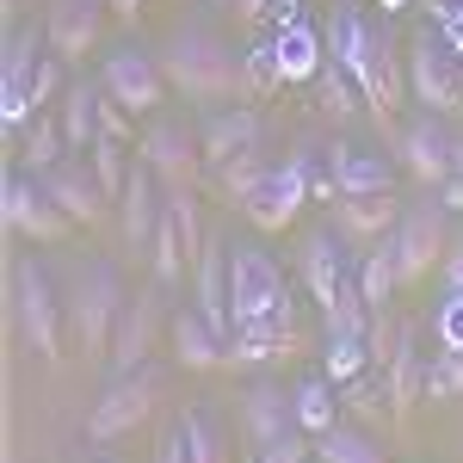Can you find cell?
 <instances>
[{"label":"cell","instance_id":"6da1fadb","mask_svg":"<svg viewBox=\"0 0 463 463\" xmlns=\"http://www.w3.org/2000/svg\"><path fill=\"white\" fill-rule=\"evenodd\" d=\"M161 74L167 87L185 93L192 106H216V99H248V74H241V50L222 43L204 25H179L161 43Z\"/></svg>","mask_w":463,"mask_h":463},{"label":"cell","instance_id":"7a4b0ae2","mask_svg":"<svg viewBox=\"0 0 463 463\" xmlns=\"http://www.w3.org/2000/svg\"><path fill=\"white\" fill-rule=\"evenodd\" d=\"M124 303H130V290H124V279H118V266L87 260V266L74 272L69 334H74V346H80L87 358H111V334H118V321H124Z\"/></svg>","mask_w":463,"mask_h":463},{"label":"cell","instance_id":"3957f363","mask_svg":"<svg viewBox=\"0 0 463 463\" xmlns=\"http://www.w3.org/2000/svg\"><path fill=\"white\" fill-rule=\"evenodd\" d=\"M229 303H235V327H253V321H297L290 285H285L279 260L266 248H229Z\"/></svg>","mask_w":463,"mask_h":463},{"label":"cell","instance_id":"277c9868","mask_svg":"<svg viewBox=\"0 0 463 463\" xmlns=\"http://www.w3.org/2000/svg\"><path fill=\"white\" fill-rule=\"evenodd\" d=\"M408 99H420V111H439V118L463 106V56L432 19L414 32V50H408Z\"/></svg>","mask_w":463,"mask_h":463},{"label":"cell","instance_id":"5b68a950","mask_svg":"<svg viewBox=\"0 0 463 463\" xmlns=\"http://www.w3.org/2000/svg\"><path fill=\"white\" fill-rule=\"evenodd\" d=\"M13 316H19V334L43 364L62 358V297L50 285V272L37 266L32 253L13 266Z\"/></svg>","mask_w":463,"mask_h":463},{"label":"cell","instance_id":"8992f818","mask_svg":"<svg viewBox=\"0 0 463 463\" xmlns=\"http://www.w3.org/2000/svg\"><path fill=\"white\" fill-rule=\"evenodd\" d=\"M309 198H316V148H297L285 167H272V174H266V185L241 204V216H248L260 235H285L290 222L303 216Z\"/></svg>","mask_w":463,"mask_h":463},{"label":"cell","instance_id":"52a82bcc","mask_svg":"<svg viewBox=\"0 0 463 463\" xmlns=\"http://www.w3.org/2000/svg\"><path fill=\"white\" fill-rule=\"evenodd\" d=\"M137 155L155 167V179L167 185V198H198L204 148H198V137H192L179 118H155V124L143 130V143H137Z\"/></svg>","mask_w":463,"mask_h":463},{"label":"cell","instance_id":"ba28073f","mask_svg":"<svg viewBox=\"0 0 463 463\" xmlns=\"http://www.w3.org/2000/svg\"><path fill=\"white\" fill-rule=\"evenodd\" d=\"M155 395H161V371H155V364L111 377L106 395H99L93 414H87V439H93V445H111V439H124V432H137L148 414H155Z\"/></svg>","mask_w":463,"mask_h":463},{"label":"cell","instance_id":"9c48e42d","mask_svg":"<svg viewBox=\"0 0 463 463\" xmlns=\"http://www.w3.org/2000/svg\"><path fill=\"white\" fill-rule=\"evenodd\" d=\"M0 216H6V235H19V241H37V248H56V241H69L74 222L32 174H13L6 179V198H0Z\"/></svg>","mask_w":463,"mask_h":463},{"label":"cell","instance_id":"30bf717a","mask_svg":"<svg viewBox=\"0 0 463 463\" xmlns=\"http://www.w3.org/2000/svg\"><path fill=\"white\" fill-rule=\"evenodd\" d=\"M395 248V272H402V285H427L432 266H445V204L439 198H427V204H408L402 211V222H395L390 235Z\"/></svg>","mask_w":463,"mask_h":463},{"label":"cell","instance_id":"8fae6325","mask_svg":"<svg viewBox=\"0 0 463 463\" xmlns=\"http://www.w3.org/2000/svg\"><path fill=\"white\" fill-rule=\"evenodd\" d=\"M198 253H204V222H198V198H167V216H161V235H155V285L179 290L192 272H198Z\"/></svg>","mask_w":463,"mask_h":463},{"label":"cell","instance_id":"7c38bea8","mask_svg":"<svg viewBox=\"0 0 463 463\" xmlns=\"http://www.w3.org/2000/svg\"><path fill=\"white\" fill-rule=\"evenodd\" d=\"M235 427H241V451L248 458H260V451H272L279 439H290L297 427V390H285V383H248L241 390V408H235Z\"/></svg>","mask_w":463,"mask_h":463},{"label":"cell","instance_id":"4fadbf2b","mask_svg":"<svg viewBox=\"0 0 463 463\" xmlns=\"http://www.w3.org/2000/svg\"><path fill=\"white\" fill-rule=\"evenodd\" d=\"M161 216H167V185H161L155 167L137 155V161H130V179H124V192H118V229H124V248L137 253V260L155 253Z\"/></svg>","mask_w":463,"mask_h":463},{"label":"cell","instance_id":"5bb4252c","mask_svg":"<svg viewBox=\"0 0 463 463\" xmlns=\"http://www.w3.org/2000/svg\"><path fill=\"white\" fill-rule=\"evenodd\" d=\"M395 161H402V167L432 192V185H445L451 167H458V137L445 130V118H439V111H420L414 124H402V130H395Z\"/></svg>","mask_w":463,"mask_h":463},{"label":"cell","instance_id":"9a60e30c","mask_svg":"<svg viewBox=\"0 0 463 463\" xmlns=\"http://www.w3.org/2000/svg\"><path fill=\"white\" fill-rule=\"evenodd\" d=\"M303 279H309V297L321 303V316L358 290V266H353V241L340 229H316L303 241Z\"/></svg>","mask_w":463,"mask_h":463},{"label":"cell","instance_id":"2e32d148","mask_svg":"<svg viewBox=\"0 0 463 463\" xmlns=\"http://www.w3.org/2000/svg\"><path fill=\"white\" fill-rule=\"evenodd\" d=\"M161 309H167V290L161 285H143L130 303H124V321H118V334H111V377L148 364L155 340H161Z\"/></svg>","mask_w":463,"mask_h":463},{"label":"cell","instance_id":"e0dca14e","mask_svg":"<svg viewBox=\"0 0 463 463\" xmlns=\"http://www.w3.org/2000/svg\"><path fill=\"white\" fill-rule=\"evenodd\" d=\"M99 80H106V93L118 99L124 111H155L161 99H167V74H161V62H148L137 43H118L106 56V69H99Z\"/></svg>","mask_w":463,"mask_h":463},{"label":"cell","instance_id":"ac0fdd59","mask_svg":"<svg viewBox=\"0 0 463 463\" xmlns=\"http://www.w3.org/2000/svg\"><path fill=\"white\" fill-rule=\"evenodd\" d=\"M106 6L111 0H50V13H43L50 50L62 62H87L99 50V32H106Z\"/></svg>","mask_w":463,"mask_h":463},{"label":"cell","instance_id":"d6986e66","mask_svg":"<svg viewBox=\"0 0 463 463\" xmlns=\"http://www.w3.org/2000/svg\"><path fill=\"white\" fill-rule=\"evenodd\" d=\"M229 248H235L229 235H204L198 272H192V309L211 321L222 340L235 334V303H229Z\"/></svg>","mask_w":463,"mask_h":463},{"label":"cell","instance_id":"ffe728a7","mask_svg":"<svg viewBox=\"0 0 463 463\" xmlns=\"http://www.w3.org/2000/svg\"><path fill=\"white\" fill-rule=\"evenodd\" d=\"M297 353H303V321H253V327H235V334H229L222 364L260 371V364H285V358H297Z\"/></svg>","mask_w":463,"mask_h":463},{"label":"cell","instance_id":"44dd1931","mask_svg":"<svg viewBox=\"0 0 463 463\" xmlns=\"http://www.w3.org/2000/svg\"><path fill=\"white\" fill-rule=\"evenodd\" d=\"M327 211H334V229L353 248H377V241H390L395 222H402V198L395 192H364V198H334Z\"/></svg>","mask_w":463,"mask_h":463},{"label":"cell","instance_id":"7402d4cb","mask_svg":"<svg viewBox=\"0 0 463 463\" xmlns=\"http://www.w3.org/2000/svg\"><path fill=\"white\" fill-rule=\"evenodd\" d=\"M260 143H266V124H260V111H253V106L211 111L204 130H198L204 167H222V161H235V155H248V148H260Z\"/></svg>","mask_w":463,"mask_h":463},{"label":"cell","instance_id":"603a6c76","mask_svg":"<svg viewBox=\"0 0 463 463\" xmlns=\"http://www.w3.org/2000/svg\"><path fill=\"white\" fill-rule=\"evenodd\" d=\"M43 192H50V198H56L80 229H99L106 211H111V198H106V185L93 179V167H74V161L50 167V174H43Z\"/></svg>","mask_w":463,"mask_h":463},{"label":"cell","instance_id":"cb8c5ba5","mask_svg":"<svg viewBox=\"0 0 463 463\" xmlns=\"http://www.w3.org/2000/svg\"><path fill=\"white\" fill-rule=\"evenodd\" d=\"M383 390H390L395 420H408L427 402V358H420V334L414 327H402V340H395V358L383 364Z\"/></svg>","mask_w":463,"mask_h":463},{"label":"cell","instance_id":"d4e9b609","mask_svg":"<svg viewBox=\"0 0 463 463\" xmlns=\"http://www.w3.org/2000/svg\"><path fill=\"white\" fill-rule=\"evenodd\" d=\"M327 167H334V185H340V198L395 192V185H390V161H383V155H371V148H358V143H334V148H327Z\"/></svg>","mask_w":463,"mask_h":463},{"label":"cell","instance_id":"484cf974","mask_svg":"<svg viewBox=\"0 0 463 463\" xmlns=\"http://www.w3.org/2000/svg\"><path fill=\"white\" fill-rule=\"evenodd\" d=\"M229 353V340L216 334L211 321L198 316V309H179L174 316V364L179 371H216Z\"/></svg>","mask_w":463,"mask_h":463},{"label":"cell","instance_id":"4316f807","mask_svg":"<svg viewBox=\"0 0 463 463\" xmlns=\"http://www.w3.org/2000/svg\"><path fill=\"white\" fill-rule=\"evenodd\" d=\"M99 99H106V80H69L62 106H56L69 148H93L99 143Z\"/></svg>","mask_w":463,"mask_h":463},{"label":"cell","instance_id":"83f0119b","mask_svg":"<svg viewBox=\"0 0 463 463\" xmlns=\"http://www.w3.org/2000/svg\"><path fill=\"white\" fill-rule=\"evenodd\" d=\"M62 148H69V137H62V118H43L37 111L32 124H25V137L13 143V155H19V174H50V167H62Z\"/></svg>","mask_w":463,"mask_h":463},{"label":"cell","instance_id":"f1b7e54d","mask_svg":"<svg viewBox=\"0 0 463 463\" xmlns=\"http://www.w3.org/2000/svg\"><path fill=\"white\" fill-rule=\"evenodd\" d=\"M297 427L309 432V439H321L327 427H340V395H334V377H327V371H316V377L297 383Z\"/></svg>","mask_w":463,"mask_h":463},{"label":"cell","instance_id":"f546056e","mask_svg":"<svg viewBox=\"0 0 463 463\" xmlns=\"http://www.w3.org/2000/svg\"><path fill=\"white\" fill-rule=\"evenodd\" d=\"M358 290H364L371 316H383V309H390V297L402 290V272H395V248H390V241L364 248V260H358Z\"/></svg>","mask_w":463,"mask_h":463},{"label":"cell","instance_id":"4dcf8cb0","mask_svg":"<svg viewBox=\"0 0 463 463\" xmlns=\"http://www.w3.org/2000/svg\"><path fill=\"white\" fill-rule=\"evenodd\" d=\"M211 174H216V192H222L229 204H248L253 192L266 185V174H272V161H266V148H248V155L222 161V167H211Z\"/></svg>","mask_w":463,"mask_h":463},{"label":"cell","instance_id":"1f68e13d","mask_svg":"<svg viewBox=\"0 0 463 463\" xmlns=\"http://www.w3.org/2000/svg\"><path fill=\"white\" fill-rule=\"evenodd\" d=\"M316 458L321 463H390V451H383L371 432H358V427H327L316 439Z\"/></svg>","mask_w":463,"mask_h":463},{"label":"cell","instance_id":"d6a6232c","mask_svg":"<svg viewBox=\"0 0 463 463\" xmlns=\"http://www.w3.org/2000/svg\"><path fill=\"white\" fill-rule=\"evenodd\" d=\"M279 74H285V80H309V74H321L316 32H309L303 19H285V32H279Z\"/></svg>","mask_w":463,"mask_h":463},{"label":"cell","instance_id":"836d02e7","mask_svg":"<svg viewBox=\"0 0 463 463\" xmlns=\"http://www.w3.org/2000/svg\"><path fill=\"white\" fill-rule=\"evenodd\" d=\"M316 106L327 111V118H340V124H346V118H358V106H364V93H358V80L346 69H340V62H321V74H316Z\"/></svg>","mask_w":463,"mask_h":463},{"label":"cell","instance_id":"e575fe53","mask_svg":"<svg viewBox=\"0 0 463 463\" xmlns=\"http://www.w3.org/2000/svg\"><path fill=\"white\" fill-rule=\"evenodd\" d=\"M179 432H185L192 463H229V445H222V432H216V420L204 408H185V414H179Z\"/></svg>","mask_w":463,"mask_h":463},{"label":"cell","instance_id":"d590c367","mask_svg":"<svg viewBox=\"0 0 463 463\" xmlns=\"http://www.w3.org/2000/svg\"><path fill=\"white\" fill-rule=\"evenodd\" d=\"M130 143H118V137H99V143L87 148L93 155V179L106 185V198L118 204V192H124V179H130V155H124Z\"/></svg>","mask_w":463,"mask_h":463},{"label":"cell","instance_id":"8d00e7d4","mask_svg":"<svg viewBox=\"0 0 463 463\" xmlns=\"http://www.w3.org/2000/svg\"><path fill=\"white\" fill-rule=\"evenodd\" d=\"M241 74H248V99L272 93V87L285 80V74H279V43H266V37L248 43V50H241Z\"/></svg>","mask_w":463,"mask_h":463},{"label":"cell","instance_id":"74e56055","mask_svg":"<svg viewBox=\"0 0 463 463\" xmlns=\"http://www.w3.org/2000/svg\"><path fill=\"white\" fill-rule=\"evenodd\" d=\"M427 402H463V353H439L427 358Z\"/></svg>","mask_w":463,"mask_h":463},{"label":"cell","instance_id":"f35d334b","mask_svg":"<svg viewBox=\"0 0 463 463\" xmlns=\"http://www.w3.org/2000/svg\"><path fill=\"white\" fill-rule=\"evenodd\" d=\"M62 69H69V62H62V56L50 50V56H43V69H37V80H32V111H43V106H62V99H56V93H69Z\"/></svg>","mask_w":463,"mask_h":463},{"label":"cell","instance_id":"ab89813d","mask_svg":"<svg viewBox=\"0 0 463 463\" xmlns=\"http://www.w3.org/2000/svg\"><path fill=\"white\" fill-rule=\"evenodd\" d=\"M395 340H402V327L390 321V309L383 316H371V334H364V353H371V371H383L395 358Z\"/></svg>","mask_w":463,"mask_h":463},{"label":"cell","instance_id":"60d3db41","mask_svg":"<svg viewBox=\"0 0 463 463\" xmlns=\"http://www.w3.org/2000/svg\"><path fill=\"white\" fill-rule=\"evenodd\" d=\"M99 137H118V143H143V137H137V111H124L118 106V99H99Z\"/></svg>","mask_w":463,"mask_h":463},{"label":"cell","instance_id":"b9f144b4","mask_svg":"<svg viewBox=\"0 0 463 463\" xmlns=\"http://www.w3.org/2000/svg\"><path fill=\"white\" fill-rule=\"evenodd\" d=\"M309 451H316V439H309V432H290V439H279L272 451H260L253 463H309Z\"/></svg>","mask_w":463,"mask_h":463},{"label":"cell","instance_id":"7bdbcfd3","mask_svg":"<svg viewBox=\"0 0 463 463\" xmlns=\"http://www.w3.org/2000/svg\"><path fill=\"white\" fill-rule=\"evenodd\" d=\"M439 272H445V303H463V235L445 248V266Z\"/></svg>","mask_w":463,"mask_h":463},{"label":"cell","instance_id":"ee69618b","mask_svg":"<svg viewBox=\"0 0 463 463\" xmlns=\"http://www.w3.org/2000/svg\"><path fill=\"white\" fill-rule=\"evenodd\" d=\"M439 334H445V353H463V303H445Z\"/></svg>","mask_w":463,"mask_h":463},{"label":"cell","instance_id":"f6af8a7d","mask_svg":"<svg viewBox=\"0 0 463 463\" xmlns=\"http://www.w3.org/2000/svg\"><path fill=\"white\" fill-rule=\"evenodd\" d=\"M235 13H241L248 25H260L266 13H279V0H235Z\"/></svg>","mask_w":463,"mask_h":463},{"label":"cell","instance_id":"bcb514c9","mask_svg":"<svg viewBox=\"0 0 463 463\" xmlns=\"http://www.w3.org/2000/svg\"><path fill=\"white\" fill-rule=\"evenodd\" d=\"M161 463H192V451H185V432H167V445H161Z\"/></svg>","mask_w":463,"mask_h":463},{"label":"cell","instance_id":"7dc6e473","mask_svg":"<svg viewBox=\"0 0 463 463\" xmlns=\"http://www.w3.org/2000/svg\"><path fill=\"white\" fill-rule=\"evenodd\" d=\"M439 204H445V211H463V179H458V174L439 185Z\"/></svg>","mask_w":463,"mask_h":463},{"label":"cell","instance_id":"c3c4849f","mask_svg":"<svg viewBox=\"0 0 463 463\" xmlns=\"http://www.w3.org/2000/svg\"><path fill=\"white\" fill-rule=\"evenodd\" d=\"M111 13H118V19H130V25H137V13H143V0H111Z\"/></svg>","mask_w":463,"mask_h":463},{"label":"cell","instance_id":"681fc988","mask_svg":"<svg viewBox=\"0 0 463 463\" xmlns=\"http://www.w3.org/2000/svg\"><path fill=\"white\" fill-rule=\"evenodd\" d=\"M285 19H297V0H279V25H285Z\"/></svg>","mask_w":463,"mask_h":463},{"label":"cell","instance_id":"f907efd6","mask_svg":"<svg viewBox=\"0 0 463 463\" xmlns=\"http://www.w3.org/2000/svg\"><path fill=\"white\" fill-rule=\"evenodd\" d=\"M402 6H414V0H383V13H402Z\"/></svg>","mask_w":463,"mask_h":463},{"label":"cell","instance_id":"816d5d0a","mask_svg":"<svg viewBox=\"0 0 463 463\" xmlns=\"http://www.w3.org/2000/svg\"><path fill=\"white\" fill-rule=\"evenodd\" d=\"M451 174H458V179H463V137H458V167H451Z\"/></svg>","mask_w":463,"mask_h":463},{"label":"cell","instance_id":"f5cc1de1","mask_svg":"<svg viewBox=\"0 0 463 463\" xmlns=\"http://www.w3.org/2000/svg\"><path fill=\"white\" fill-rule=\"evenodd\" d=\"M19 6H32V0H6V13H19Z\"/></svg>","mask_w":463,"mask_h":463},{"label":"cell","instance_id":"db71d44e","mask_svg":"<svg viewBox=\"0 0 463 463\" xmlns=\"http://www.w3.org/2000/svg\"><path fill=\"white\" fill-rule=\"evenodd\" d=\"M334 6H346V0H334Z\"/></svg>","mask_w":463,"mask_h":463},{"label":"cell","instance_id":"11a10c76","mask_svg":"<svg viewBox=\"0 0 463 463\" xmlns=\"http://www.w3.org/2000/svg\"><path fill=\"white\" fill-rule=\"evenodd\" d=\"M106 463H111V458H106Z\"/></svg>","mask_w":463,"mask_h":463}]
</instances>
